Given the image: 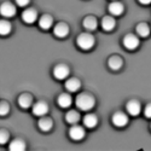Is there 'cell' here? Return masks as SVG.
I'll use <instances>...</instances> for the list:
<instances>
[{"label":"cell","mask_w":151,"mask_h":151,"mask_svg":"<svg viewBox=\"0 0 151 151\" xmlns=\"http://www.w3.org/2000/svg\"><path fill=\"white\" fill-rule=\"evenodd\" d=\"M75 103H76V106L80 110L87 111V110H91L94 106V98L87 93H81L76 97Z\"/></svg>","instance_id":"6da1fadb"},{"label":"cell","mask_w":151,"mask_h":151,"mask_svg":"<svg viewBox=\"0 0 151 151\" xmlns=\"http://www.w3.org/2000/svg\"><path fill=\"white\" fill-rule=\"evenodd\" d=\"M76 42H78V46L80 48H82V50H90L94 45V37L90 33H83V34H80L78 36Z\"/></svg>","instance_id":"7a4b0ae2"},{"label":"cell","mask_w":151,"mask_h":151,"mask_svg":"<svg viewBox=\"0 0 151 151\" xmlns=\"http://www.w3.org/2000/svg\"><path fill=\"white\" fill-rule=\"evenodd\" d=\"M69 75V68L64 64H58L53 69V76L57 79V80H64L68 78Z\"/></svg>","instance_id":"3957f363"},{"label":"cell","mask_w":151,"mask_h":151,"mask_svg":"<svg viewBox=\"0 0 151 151\" xmlns=\"http://www.w3.org/2000/svg\"><path fill=\"white\" fill-rule=\"evenodd\" d=\"M139 45V40L138 37L133 34H128L123 37V46L127 50H135Z\"/></svg>","instance_id":"277c9868"},{"label":"cell","mask_w":151,"mask_h":151,"mask_svg":"<svg viewBox=\"0 0 151 151\" xmlns=\"http://www.w3.org/2000/svg\"><path fill=\"white\" fill-rule=\"evenodd\" d=\"M111 121H112V123H114V126H116V127H124V126L127 124V122H128V117L126 116L123 112L119 111V112H115V114L112 115Z\"/></svg>","instance_id":"5b68a950"},{"label":"cell","mask_w":151,"mask_h":151,"mask_svg":"<svg viewBox=\"0 0 151 151\" xmlns=\"http://www.w3.org/2000/svg\"><path fill=\"white\" fill-rule=\"evenodd\" d=\"M69 135L74 140H81L82 138L85 137V129L81 127V126L73 124V127L69 131Z\"/></svg>","instance_id":"8992f818"},{"label":"cell","mask_w":151,"mask_h":151,"mask_svg":"<svg viewBox=\"0 0 151 151\" xmlns=\"http://www.w3.org/2000/svg\"><path fill=\"white\" fill-rule=\"evenodd\" d=\"M48 111V106L45 102H37L33 105V112L36 116H45Z\"/></svg>","instance_id":"52a82bcc"},{"label":"cell","mask_w":151,"mask_h":151,"mask_svg":"<svg viewBox=\"0 0 151 151\" xmlns=\"http://www.w3.org/2000/svg\"><path fill=\"white\" fill-rule=\"evenodd\" d=\"M37 18V12L34 9H27L23 11L22 14V19L26 22V23H34Z\"/></svg>","instance_id":"ba28073f"},{"label":"cell","mask_w":151,"mask_h":151,"mask_svg":"<svg viewBox=\"0 0 151 151\" xmlns=\"http://www.w3.org/2000/svg\"><path fill=\"white\" fill-rule=\"evenodd\" d=\"M126 109H127V111H128L129 115L137 116V115L140 114L142 106H140L139 102H137V100H131V102H128L127 105H126Z\"/></svg>","instance_id":"9c48e42d"},{"label":"cell","mask_w":151,"mask_h":151,"mask_svg":"<svg viewBox=\"0 0 151 151\" xmlns=\"http://www.w3.org/2000/svg\"><path fill=\"white\" fill-rule=\"evenodd\" d=\"M0 12H1V15L5 17H12L16 14V7L11 3H4L1 5V7H0Z\"/></svg>","instance_id":"30bf717a"},{"label":"cell","mask_w":151,"mask_h":151,"mask_svg":"<svg viewBox=\"0 0 151 151\" xmlns=\"http://www.w3.org/2000/svg\"><path fill=\"white\" fill-rule=\"evenodd\" d=\"M53 33L57 37H65L69 33V28L65 23H58L53 28Z\"/></svg>","instance_id":"8fae6325"},{"label":"cell","mask_w":151,"mask_h":151,"mask_svg":"<svg viewBox=\"0 0 151 151\" xmlns=\"http://www.w3.org/2000/svg\"><path fill=\"white\" fill-rule=\"evenodd\" d=\"M80 86H81V82L75 78H71L65 81V88L69 92H76L80 88Z\"/></svg>","instance_id":"7c38bea8"},{"label":"cell","mask_w":151,"mask_h":151,"mask_svg":"<svg viewBox=\"0 0 151 151\" xmlns=\"http://www.w3.org/2000/svg\"><path fill=\"white\" fill-rule=\"evenodd\" d=\"M82 121H83V126H85V127H87V128H94L97 126V123H98V119L93 114H87L83 117Z\"/></svg>","instance_id":"4fadbf2b"},{"label":"cell","mask_w":151,"mask_h":151,"mask_svg":"<svg viewBox=\"0 0 151 151\" xmlns=\"http://www.w3.org/2000/svg\"><path fill=\"white\" fill-rule=\"evenodd\" d=\"M115 24H116V22H115L114 17H111V16H106L102 19V28L106 32H110V30L114 29Z\"/></svg>","instance_id":"5bb4252c"},{"label":"cell","mask_w":151,"mask_h":151,"mask_svg":"<svg viewBox=\"0 0 151 151\" xmlns=\"http://www.w3.org/2000/svg\"><path fill=\"white\" fill-rule=\"evenodd\" d=\"M109 12L114 16H120L123 12V5L119 1H112L109 5Z\"/></svg>","instance_id":"9a60e30c"},{"label":"cell","mask_w":151,"mask_h":151,"mask_svg":"<svg viewBox=\"0 0 151 151\" xmlns=\"http://www.w3.org/2000/svg\"><path fill=\"white\" fill-rule=\"evenodd\" d=\"M52 24H53V18L51 16H48V15H44L39 19V26L42 29H50L52 27Z\"/></svg>","instance_id":"2e32d148"},{"label":"cell","mask_w":151,"mask_h":151,"mask_svg":"<svg viewBox=\"0 0 151 151\" xmlns=\"http://www.w3.org/2000/svg\"><path fill=\"white\" fill-rule=\"evenodd\" d=\"M33 103V98L29 96V94H22L19 98H18V104L19 106L24 108V109H27L32 105Z\"/></svg>","instance_id":"e0dca14e"},{"label":"cell","mask_w":151,"mask_h":151,"mask_svg":"<svg viewBox=\"0 0 151 151\" xmlns=\"http://www.w3.org/2000/svg\"><path fill=\"white\" fill-rule=\"evenodd\" d=\"M65 120L68 123L70 124H76L80 120V115H79V112L76 111H74V110H70L69 112H67V115H65Z\"/></svg>","instance_id":"ac0fdd59"},{"label":"cell","mask_w":151,"mask_h":151,"mask_svg":"<svg viewBox=\"0 0 151 151\" xmlns=\"http://www.w3.org/2000/svg\"><path fill=\"white\" fill-rule=\"evenodd\" d=\"M9 149L11 151H23L24 149H26V144H24L23 140L21 139H15V140H12Z\"/></svg>","instance_id":"d6986e66"},{"label":"cell","mask_w":151,"mask_h":151,"mask_svg":"<svg viewBox=\"0 0 151 151\" xmlns=\"http://www.w3.org/2000/svg\"><path fill=\"white\" fill-rule=\"evenodd\" d=\"M52 126H53V122H52L51 119H48V117H42L39 121V128L41 131L47 132V131H50V129L52 128Z\"/></svg>","instance_id":"ffe728a7"},{"label":"cell","mask_w":151,"mask_h":151,"mask_svg":"<svg viewBox=\"0 0 151 151\" xmlns=\"http://www.w3.org/2000/svg\"><path fill=\"white\" fill-rule=\"evenodd\" d=\"M57 102H58V105L62 106V108H69L70 104H71V98L69 94H60L57 99Z\"/></svg>","instance_id":"44dd1931"},{"label":"cell","mask_w":151,"mask_h":151,"mask_svg":"<svg viewBox=\"0 0 151 151\" xmlns=\"http://www.w3.org/2000/svg\"><path fill=\"white\" fill-rule=\"evenodd\" d=\"M83 27H85L87 30H90V32L94 30V29L97 28V21H96V18H94V17H91V16L86 17V18L83 19Z\"/></svg>","instance_id":"7402d4cb"},{"label":"cell","mask_w":151,"mask_h":151,"mask_svg":"<svg viewBox=\"0 0 151 151\" xmlns=\"http://www.w3.org/2000/svg\"><path fill=\"white\" fill-rule=\"evenodd\" d=\"M135 30H137L138 35H140V36H143V37H146V36L150 34V27L147 26L146 23H139V24L137 26Z\"/></svg>","instance_id":"603a6c76"},{"label":"cell","mask_w":151,"mask_h":151,"mask_svg":"<svg viewBox=\"0 0 151 151\" xmlns=\"http://www.w3.org/2000/svg\"><path fill=\"white\" fill-rule=\"evenodd\" d=\"M109 67L112 70H117L122 67V59L120 57H111L109 59Z\"/></svg>","instance_id":"cb8c5ba5"},{"label":"cell","mask_w":151,"mask_h":151,"mask_svg":"<svg viewBox=\"0 0 151 151\" xmlns=\"http://www.w3.org/2000/svg\"><path fill=\"white\" fill-rule=\"evenodd\" d=\"M11 32V24L7 21H1L0 22V34L1 35H7Z\"/></svg>","instance_id":"d4e9b609"},{"label":"cell","mask_w":151,"mask_h":151,"mask_svg":"<svg viewBox=\"0 0 151 151\" xmlns=\"http://www.w3.org/2000/svg\"><path fill=\"white\" fill-rule=\"evenodd\" d=\"M7 138H9V134L6 131H1V134H0V143L1 144H5L7 142Z\"/></svg>","instance_id":"484cf974"},{"label":"cell","mask_w":151,"mask_h":151,"mask_svg":"<svg viewBox=\"0 0 151 151\" xmlns=\"http://www.w3.org/2000/svg\"><path fill=\"white\" fill-rule=\"evenodd\" d=\"M7 112H9V105L6 103H1V106H0V114L6 115Z\"/></svg>","instance_id":"4316f807"},{"label":"cell","mask_w":151,"mask_h":151,"mask_svg":"<svg viewBox=\"0 0 151 151\" xmlns=\"http://www.w3.org/2000/svg\"><path fill=\"white\" fill-rule=\"evenodd\" d=\"M144 115H145L146 117L151 119V104H149V105L145 106V109H144Z\"/></svg>","instance_id":"83f0119b"},{"label":"cell","mask_w":151,"mask_h":151,"mask_svg":"<svg viewBox=\"0 0 151 151\" xmlns=\"http://www.w3.org/2000/svg\"><path fill=\"white\" fill-rule=\"evenodd\" d=\"M16 4L18 5V6H27L28 4H29V0H16Z\"/></svg>","instance_id":"f1b7e54d"},{"label":"cell","mask_w":151,"mask_h":151,"mask_svg":"<svg viewBox=\"0 0 151 151\" xmlns=\"http://www.w3.org/2000/svg\"><path fill=\"white\" fill-rule=\"evenodd\" d=\"M140 4H143V5H147V4H150L151 3V0H138Z\"/></svg>","instance_id":"f546056e"}]
</instances>
